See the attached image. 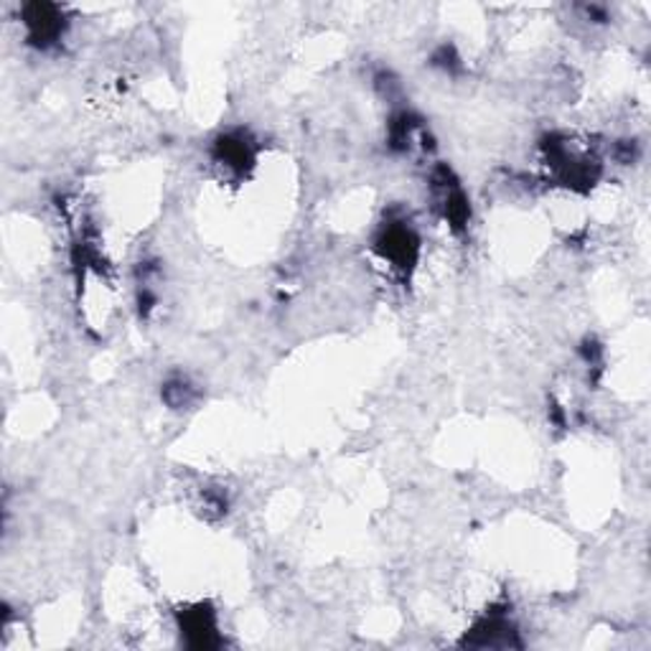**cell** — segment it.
Masks as SVG:
<instances>
[{
	"mask_svg": "<svg viewBox=\"0 0 651 651\" xmlns=\"http://www.w3.org/2000/svg\"><path fill=\"white\" fill-rule=\"evenodd\" d=\"M254 140L247 136L245 130H231L224 133L214 140V161L222 163L224 168L237 171V174H245L247 168L254 163Z\"/></svg>",
	"mask_w": 651,
	"mask_h": 651,
	"instance_id": "5",
	"label": "cell"
},
{
	"mask_svg": "<svg viewBox=\"0 0 651 651\" xmlns=\"http://www.w3.org/2000/svg\"><path fill=\"white\" fill-rule=\"evenodd\" d=\"M161 398L166 400L168 408L184 410V408H189L193 400H197V389H193V385L189 379L176 377V379H168L166 385H163Z\"/></svg>",
	"mask_w": 651,
	"mask_h": 651,
	"instance_id": "6",
	"label": "cell"
},
{
	"mask_svg": "<svg viewBox=\"0 0 651 651\" xmlns=\"http://www.w3.org/2000/svg\"><path fill=\"white\" fill-rule=\"evenodd\" d=\"M178 626H181V634L193 649H212L220 643L216 613L206 603L189 605V609L178 613Z\"/></svg>",
	"mask_w": 651,
	"mask_h": 651,
	"instance_id": "4",
	"label": "cell"
},
{
	"mask_svg": "<svg viewBox=\"0 0 651 651\" xmlns=\"http://www.w3.org/2000/svg\"><path fill=\"white\" fill-rule=\"evenodd\" d=\"M433 189H436V199L440 206L443 220L451 224L453 231H461L468 227L471 220V201L466 191L461 189L459 178L453 176V171L448 166H438L433 174Z\"/></svg>",
	"mask_w": 651,
	"mask_h": 651,
	"instance_id": "2",
	"label": "cell"
},
{
	"mask_svg": "<svg viewBox=\"0 0 651 651\" xmlns=\"http://www.w3.org/2000/svg\"><path fill=\"white\" fill-rule=\"evenodd\" d=\"M24 24L28 28V41L39 49H49L64 34V13L59 5L51 3H28L24 5Z\"/></svg>",
	"mask_w": 651,
	"mask_h": 651,
	"instance_id": "3",
	"label": "cell"
},
{
	"mask_svg": "<svg viewBox=\"0 0 651 651\" xmlns=\"http://www.w3.org/2000/svg\"><path fill=\"white\" fill-rule=\"evenodd\" d=\"M374 247L402 275L413 273L417 258H421V239L408 222H387L374 239Z\"/></svg>",
	"mask_w": 651,
	"mask_h": 651,
	"instance_id": "1",
	"label": "cell"
}]
</instances>
